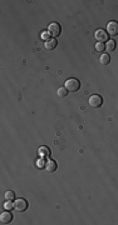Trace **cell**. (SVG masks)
Returning a JSON list of instances; mask_svg holds the SVG:
<instances>
[{"mask_svg":"<svg viewBox=\"0 0 118 225\" xmlns=\"http://www.w3.org/2000/svg\"><path fill=\"white\" fill-rule=\"evenodd\" d=\"M64 88L68 90V93H75V91H78V89L80 88V81L78 79H68L65 81V85Z\"/></svg>","mask_w":118,"mask_h":225,"instance_id":"1","label":"cell"},{"mask_svg":"<svg viewBox=\"0 0 118 225\" xmlns=\"http://www.w3.org/2000/svg\"><path fill=\"white\" fill-rule=\"evenodd\" d=\"M62 33V28L58 23H50L48 25V34H50L52 37H59Z\"/></svg>","mask_w":118,"mask_h":225,"instance_id":"2","label":"cell"},{"mask_svg":"<svg viewBox=\"0 0 118 225\" xmlns=\"http://www.w3.org/2000/svg\"><path fill=\"white\" fill-rule=\"evenodd\" d=\"M94 38H95V40L98 41V43H107V41L109 40L108 39V33L106 31V30H103V29H98L95 33H94Z\"/></svg>","mask_w":118,"mask_h":225,"instance_id":"3","label":"cell"},{"mask_svg":"<svg viewBox=\"0 0 118 225\" xmlns=\"http://www.w3.org/2000/svg\"><path fill=\"white\" fill-rule=\"evenodd\" d=\"M88 103H89V105H91L92 108H99L101 105L103 104V99H102L101 95L94 94V95H92L91 98H89Z\"/></svg>","mask_w":118,"mask_h":225,"instance_id":"4","label":"cell"},{"mask_svg":"<svg viewBox=\"0 0 118 225\" xmlns=\"http://www.w3.org/2000/svg\"><path fill=\"white\" fill-rule=\"evenodd\" d=\"M14 209L19 213H23L28 209V201L25 199H18L14 203Z\"/></svg>","mask_w":118,"mask_h":225,"instance_id":"5","label":"cell"},{"mask_svg":"<svg viewBox=\"0 0 118 225\" xmlns=\"http://www.w3.org/2000/svg\"><path fill=\"white\" fill-rule=\"evenodd\" d=\"M107 33L108 35H112V37H116L118 35V22H109L107 24Z\"/></svg>","mask_w":118,"mask_h":225,"instance_id":"6","label":"cell"},{"mask_svg":"<svg viewBox=\"0 0 118 225\" xmlns=\"http://www.w3.org/2000/svg\"><path fill=\"white\" fill-rule=\"evenodd\" d=\"M11 220H13V214L9 210H5V212L2 213V215H0V223L2 224H9V223H11Z\"/></svg>","mask_w":118,"mask_h":225,"instance_id":"7","label":"cell"},{"mask_svg":"<svg viewBox=\"0 0 118 225\" xmlns=\"http://www.w3.org/2000/svg\"><path fill=\"white\" fill-rule=\"evenodd\" d=\"M57 45H58V41H57V39H54V38L45 40V43H44V48L48 49V50H53V49L57 48Z\"/></svg>","mask_w":118,"mask_h":225,"instance_id":"8","label":"cell"},{"mask_svg":"<svg viewBox=\"0 0 118 225\" xmlns=\"http://www.w3.org/2000/svg\"><path fill=\"white\" fill-rule=\"evenodd\" d=\"M44 168L47 169L48 173H54L55 170H57V163H55L54 160H48V161H45Z\"/></svg>","mask_w":118,"mask_h":225,"instance_id":"9","label":"cell"},{"mask_svg":"<svg viewBox=\"0 0 118 225\" xmlns=\"http://www.w3.org/2000/svg\"><path fill=\"white\" fill-rule=\"evenodd\" d=\"M38 153H39V155L41 158H47V156L50 155V149H49V148H47V146H40L38 149Z\"/></svg>","mask_w":118,"mask_h":225,"instance_id":"10","label":"cell"},{"mask_svg":"<svg viewBox=\"0 0 118 225\" xmlns=\"http://www.w3.org/2000/svg\"><path fill=\"white\" fill-rule=\"evenodd\" d=\"M114 49H116V41L114 40H108L107 44H106V50L108 53H110V51H114Z\"/></svg>","mask_w":118,"mask_h":225,"instance_id":"11","label":"cell"},{"mask_svg":"<svg viewBox=\"0 0 118 225\" xmlns=\"http://www.w3.org/2000/svg\"><path fill=\"white\" fill-rule=\"evenodd\" d=\"M109 61H110V58H109V55H108V54H102V55H101L99 63H101L102 65H107Z\"/></svg>","mask_w":118,"mask_h":225,"instance_id":"12","label":"cell"},{"mask_svg":"<svg viewBox=\"0 0 118 225\" xmlns=\"http://www.w3.org/2000/svg\"><path fill=\"white\" fill-rule=\"evenodd\" d=\"M57 94H58L59 98H64V96L68 95V90H67L64 86H63V88H59L58 91H57Z\"/></svg>","mask_w":118,"mask_h":225,"instance_id":"13","label":"cell"},{"mask_svg":"<svg viewBox=\"0 0 118 225\" xmlns=\"http://www.w3.org/2000/svg\"><path fill=\"white\" fill-rule=\"evenodd\" d=\"M95 50L98 51V53H103L106 50V45L103 44V43H97L95 44Z\"/></svg>","mask_w":118,"mask_h":225,"instance_id":"14","label":"cell"},{"mask_svg":"<svg viewBox=\"0 0 118 225\" xmlns=\"http://www.w3.org/2000/svg\"><path fill=\"white\" fill-rule=\"evenodd\" d=\"M4 196H5V199H6V200H13L14 198H15V193L11 191V190H8V191L5 193Z\"/></svg>","mask_w":118,"mask_h":225,"instance_id":"15","label":"cell"},{"mask_svg":"<svg viewBox=\"0 0 118 225\" xmlns=\"http://www.w3.org/2000/svg\"><path fill=\"white\" fill-rule=\"evenodd\" d=\"M14 208V203H11V200H6V203H4V209L5 210H10Z\"/></svg>","mask_w":118,"mask_h":225,"instance_id":"16","label":"cell"}]
</instances>
